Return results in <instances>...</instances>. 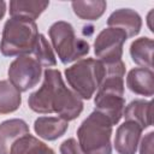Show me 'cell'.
Wrapping results in <instances>:
<instances>
[{"mask_svg":"<svg viewBox=\"0 0 154 154\" xmlns=\"http://www.w3.org/2000/svg\"><path fill=\"white\" fill-rule=\"evenodd\" d=\"M28 105L36 113H57L66 122L76 119L83 111V100L65 85L57 69L45 70L42 85L30 94Z\"/></svg>","mask_w":154,"mask_h":154,"instance_id":"obj_1","label":"cell"},{"mask_svg":"<svg viewBox=\"0 0 154 154\" xmlns=\"http://www.w3.org/2000/svg\"><path fill=\"white\" fill-rule=\"evenodd\" d=\"M112 128L107 118L93 111L77 130L78 144L84 154H112Z\"/></svg>","mask_w":154,"mask_h":154,"instance_id":"obj_2","label":"cell"},{"mask_svg":"<svg viewBox=\"0 0 154 154\" xmlns=\"http://www.w3.org/2000/svg\"><path fill=\"white\" fill-rule=\"evenodd\" d=\"M37 36L38 30L35 22L11 17L4 25L0 52L5 57L28 55L32 52Z\"/></svg>","mask_w":154,"mask_h":154,"instance_id":"obj_3","label":"cell"},{"mask_svg":"<svg viewBox=\"0 0 154 154\" xmlns=\"http://www.w3.org/2000/svg\"><path fill=\"white\" fill-rule=\"evenodd\" d=\"M105 76V65L93 58L81 59L65 70V77L82 100H89L99 89Z\"/></svg>","mask_w":154,"mask_h":154,"instance_id":"obj_4","label":"cell"},{"mask_svg":"<svg viewBox=\"0 0 154 154\" xmlns=\"http://www.w3.org/2000/svg\"><path fill=\"white\" fill-rule=\"evenodd\" d=\"M53 48L63 64L78 61L89 53V43L76 36L73 26L65 20L53 23L48 30Z\"/></svg>","mask_w":154,"mask_h":154,"instance_id":"obj_5","label":"cell"},{"mask_svg":"<svg viewBox=\"0 0 154 154\" xmlns=\"http://www.w3.org/2000/svg\"><path fill=\"white\" fill-rule=\"evenodd\" d=\"M7 75L8 81L20 93H23L34 88L40 82L42 76V66L30 54L20 55L10 64Z\"/></svg>","mask_w":154,"mask_h":154,"instance_id":"obj_6","label":"cell"},{"mask_svg":"<svg viewBox=\"0 0 154 154\" xmlns=\"http://www.w3.org/2000/svg\"><path fill=\"white\" fill-rule=\"evenodd\" d=\"M128 40L126 34L118 28L102 29L94 41V53L102 64H112L122 60L123 46Z\"/></svg>","mask_w":154,"mask_h":154,"instance_id":"obj_7","label":"cell"},{"mask_svg":"<svg viewBox=\"0 0 154 154\" xmlns=\"http://www.w3.org/2000/svg\"><path fill=\"white\" fill-rule=\"evenodd\" d=\"M143 129L131 120H125L116 131L114 148L118 154H136Z\"/></svg>","mask_w":154,"mask_h":154,"instance_id":"obj_8","label":"cell"},{"mask_svg":"<svg viewBox=\"0 0 154 154\" xmlns=\"http://www.w3.org/2000/svg\"><path fill=\"white\" fill-rule=\"evenodd\" d=\"M94 103V111L107 118L112 125H116L120 122L125 108L124 96L109 93H96Z\"/></svg>","mask_w":154,"mask_h":154,"instance_id":"obj_9","label":"cell"},{"mask_svg":"<svg viewBox=\"0 0 154 154\" xmlns=\"http://www.w3.org/2000/svg\"><path fill=\"white\" fill-rule=\"evenodd\" d=\"M107 25L109 28H118L123 30L128 38L138 35L142 28L141 16L131 8H119L112 12L107 19Z\"/></svg>","mask_w":154,"mask_h":154,"instance_id":"obj_10","label":"cell"},{"mask_svg":"<svg viewBox=\"0 0 154 154\" xmlns=\"http://www.w3.org/2000/svg\"><path fill=\"white\" fill-rule=\"evenodd\" d=\"M29 132V125L23 119L14 118L4 120L0 124V154H10L12 144Z\"/></svg>","mask_w":154,"mask_h":154,"instance_id":"obj_11","label":"cell"},{"mask_svg":"<svg viewBox=\"0 0 154 154\" xmlns=\"http://www.w3.org/2000/svg\"><path fill=\"white\" fill-rule=\"evenodd\" d=\"M153 70L144 67H135L128 72L126 87L135 94L142 96H153L154 84H153Z\"/></svg>","mask_w":154,"mask_h":154,"instance_id":"obj_12","label":"cell"},{"mask_svg":"<svg viewBox=\"0 0 154 154\" xmlns=\"http://www.w3.org/2000/svg\"><path fill=\"white\" fill-rule=\"evenodd\" d=\"M69 128V122L60 117H38L34 123L35 134L47 141H55L61 137Z\"/></svg>","mask_w":154,"mask_h":154,"instance_id":"obj_13","label":"cell"},{"mask_svg":"<svg viewBox=\"0 0 154 154\" xmlns=\"http://www.w3.org/2000/svg\"><path fill=\"white\" fill-rule=\"evenodd\" d=\"M49 6V1H10V16L23 20L35 22Z\"/></svg>","mask_w":154,"mask_h":154,"instance_id":"obj_14","label":"cell"},{"mask_svg":"<svg viewBox=\"0 0 154 154\" xmlns=\"http://www.w3.org/2000/svg\"><path fill=\"white\" fill-rule=\"evenodd\" d=\"M123 117L125 120H131L138 124L143 130L152 125V101L134 100L125 106Z\"/></svg>","mask_w":154,"mask_h":154,"instance_id":"obj_15","label":"cell"},{"mask_svg":"<svg viewBox=\"0 0 154 154\" xmlns=\"http://www.w3.org/2000/svg\"><path fill=\"white\" fill-rule=\"evenodd\" d=\"M153 48L154 42L150 37H140L131 42L130 55L135 64L140 67L153 69Z\"/></svg>","mask_w":154,"mask_h":154,"instance_id":"obj_16","label":"cell"},{"mask_svg":"<svg viewBox=\"0 0 154 154\" xmlns=\"http://www.w3.org/2000/svg\"><path fill=\"white\" fill-rule=\"evenodd\" d=\"M10 154H55V152L29 132L12 144Z\"/></svg>","mask_w":154,"mask_h":154,"instance_id":"obj_17","label":"cell"},{"mask_svg":"<svg viewBox=\"0 0 154 154\" xmlns=\"http://www.w3.org/2000/svg\"><path fill=\"white\" fill-rule=\"evenodd\" d=\"M22 105L20 91L6 79L0 81V114H8L17 111Z\"/></svg>","mask_w":154,"mask_h":154,"instance_id":"obj_18","label":"cell"},{"mask_svg":"<svg viewBox=\"0 0 154 154\" xmlns=\"http://www.w3.org/2000/svg\"><path fill=\"white\" fill-rule=\"evenodd\" d=\"M73 13L83 20H97L105 12L107 2L103 0L73 1L71 2Z\"/></svg>","mask_w":154,"mask_h":154,"instance_id":"obj_19","label":"cell"},{"mask_svg":"<svg viewBox=\"0 0 154 154\" xmlns=\"http://www.w3.org/2000/svg\"><path fill=\"white\" fill-rule=\"evenodd\" d=\"M31 53H32V57L37 60V63L42 67L51 69L52 66L57 65V59H55L53 48L43 34H38L35 47Z\"/></svg>","mask_w":154,"mask_h":154,"instance_id":"obj_20","label":"cell"},{"mask_svg":"<svg viewBox=\"0 0 154 154\" xmlns=\"http://www.w3.org/2000/svg\"><path fill=\"white\" fill-rule=\"evenodd\" d=\"M61 154H84L75 138H67L60 144Z\"/></svg>","mask_w":154,"mask_h":154,"instance_id":"obj_21","label":"cell"},{"mask_svg":"<svg viewBox=\"0 0 154 154\" xmlns=\"http://www.w3.org/2000/svg\"><path fill=\"white\" fill-rule=\"evenodd\" d=\"M140 154H153V143H154V132H148L142 140H140Z\"/></svg>","mask_w":154,"mask_h":154,"instance_id":"obj_22","label":"cell"},{"mask_svg":"<svg viewBox=\"0 0 154 154\" xmlns=\"http://www.w3.org/2000/svg\"><path fill=\"white\" fill-rule=\"evenodd\" d=\"M5 12H6V2L2 1V0H0V20L4 18Z\"/></svg>","mask_w":154,"mask_h":154,"instance_id":"obj_23","label":"cell"}]
</instances>
